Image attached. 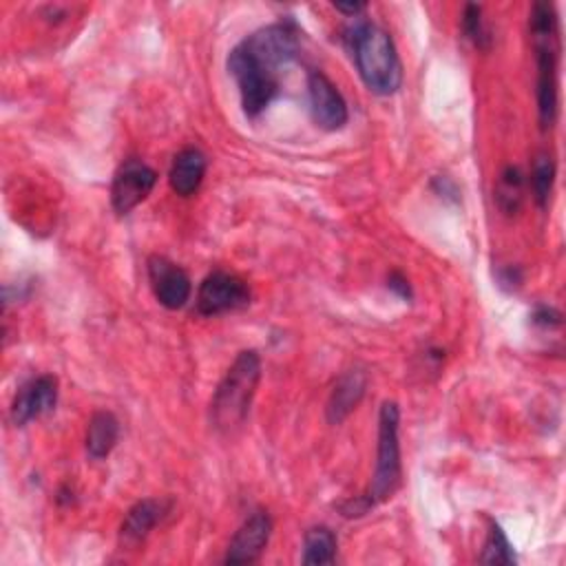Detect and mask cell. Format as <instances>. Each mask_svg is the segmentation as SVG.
Returning a JSON list of instances; mask_svg holds the SVG:
<instances>
[{
    "instance_id": "obj_16",
    "label": "cell",
    "mask_w": 566,
    "mask_h": 566,
    "mask_svg": "<svg viewBox=\"0 0 566 566\" xmlns=\"http://www.w3.org/2000/svg\"><path fill=\"white\" fill-rule=\"evenodd\" d=\"M336 535L327 526H312L303 537V564H334Z\"/></svg>"
},
{
    "instance_id": "obj_7",
    "label": "cell",
    "mask_w": 566,
    "mask_h": 566,
    "mask_svg": "<svg viewBox=\"0 0 566 566\" xmlns=\"http://www.w3.org/2000/svg\"><path fill=\"white\" fill-rule=\"evenodd\" d=\"M157 172L139 161V159H126L113 175L111 184V203L117 214H128L133 208H137L155 188Z\"/></svg>"
},
{
    "instance_id": "obj_20",
    "label": "cell",
    "mask_w": 566,
    "mask_h": 566,
    "mask_svg": "<svg viewBox=\"0 0 566 566\" xmlns=\"http://www.w3.org/2000/svg\"><path fill=\"white\" fill-rule=\"evenodd\" d=\"M462 31L464 35L480 49H484L489 44V33L484 29L482 22V9L478 4H467L464 13H462Z\"/></svg>"
},
{
    "instance_id": "obj_6",
    "label": "cell",
    "mask_w": 566,
    "mask_h": 566,
    "mask_svg": "<svg viewBox=\"0 0 566 566\" xmlns=\"http://www.w3.org/2000/svg\"><path fill=\"white\" fill-rule=\"evenodd\" d=\"M250 303V287L237 274L217 270L210 272L197 290V312L203 316H217L223 312L241 310Z\"/></svg>"
},
{
    "instance_id": "obj_3",
    "label": "cell",
    "mask_w": 566,
    "mask_h": 566,
    "mask_svg": "<svg viewBox=\"0 0 566 566\" xmlns=\"http://www.w3.org/2000/svg\"><path fill=\"white\" fill-rule=\"evenodd\" d=\"M261 380V358L254 349H243L219 380L210 400V422L221 433L239 429L250 411Z\"/></svg>"
},
{
    "instance_id": "obj_17",
    "label": "cell",
    "mask_w": 566,
    "mask_h": 566,
    "mask_svg": "<svg viewBox=\"0 0 566 566\" xmlns=\"http://www.w3.org/2000/svg\"><path fill=\"white\" fill-rule=\"evenodd\" d=\"M522 197H524V177L517 166H506L495 186L497 206L511 214L520 208Z\"/></svg>"
},
{
    "instance_id": "obj_1",
    "label": "cell",
    "mask_w": 566,
    "mask_h": 566,
    "mask_svg": "<svg viewBox=\"0 0 566 566\" xmlns=\"http://www.w3.org/2000/svg\"><path fill=\"white\" fill-rule=\"evenodd\" d=\"M298 53L294 22H274L241 40L228 55V71L237 80L241 106L248 117L263 113L279 93V69Z\"/></svg>"
},
{
    "instance_id": "obj_4",
    "label": "cell",
    "mask_w": 566,
    "mask_h": 566,
    "mask_svg": "<svg viewBox=\"0 0 566 566\" xmlns=\"http://www.w3.org/2000/svg\"><path fill=\"white\" fill-rule=\"evenodd\" d=\"M531 40L537 60V113L542 128H551L557 117V57L559 35L553 4L535 2L531 9Z\"/></svg>"
},
{
    "instance_id": "obj_9",
    "label": "cell",
    "mask_w": 566,
    "mask_h": 566,
    "mask_svg": "<svg viewBox=\"0 0 566 566\" xmlns=\"http://www.w3.org/2000/svg\"><path fill=\"white\" fill-rule=\"evenodd\" d=\"M148 279L155 298L168 307V310H179L188 303L190 298V276L166 256H150L148 259Z\"/></svg>"
},
{
    "instance_id": "obj_18",
    "label": "cell",
    "mask_w": 566,
    "mask_h": 566,
    "mask_svg": "<svg viewBox=\"0 0 566 566\" xmlns=\"http://www.w3.org/2000/svg\"><path fill=\"white\" fill-rule=\"evenodd\" d=\"M553 184H555V161L551 155L539 153L535 157L533 170H531V190H533V197L539 208H544L548 203Z\"/></svg>"
},
{
    "instance_id": "obj_14",
    "label": "cell",
    "mask_w": 566,
    "mask_h": 566,
    "mask_svg": "<svg viewBox=\"0 0 566 566\" xmlns=\"http://www.w3.org/2000/svg\"><path fill=\"white\" fill-rule=\"evenodd\" d=\"M365 387H367L365 371H360V369L345 371L336 380V385H334V389L329 394L327 420L332 424H340L352 413V409H356V405L360 402V398L365 394Z\"/></svg>"
},
{
    "instance_id": "obj_5",
    "label": "cell",
    "mask_w": 566,
    "mask_h": 566,
    "mask_svg": "<svg viewBox=\"0 0 566 566\" xmlns=\"http://www.w3.org/2000/svg\"><path fill=\"white\" fill-rule=\"evenodd\" d=\"M398 424H400V409L396 402L385 400L378 413V451H376V471L369 482L365 497L376 506L378 502L389 500L402 478L400 467V442H398Z\"/></svg>"
},
{
    "instance_id": "obj_11",
    "label": "cell",
    "mask_w": 566,
    "mask_h": 566,
    "mask_svg": "<svg viewBox=\"0 0 566 566\" xmlns=\"http://www.w3.org/2000/svg\"><path fill=\"white\" fill-rule=\"evenodd\" d=\"M272 535V517L265 511H254L232 535L223 562L250 564L261 557Z\"/></svg>"
},
{
    "instance_id": "obj_21",
    "label": "cell",
    "mask_w": 566,
    "mask_h": 566,
    "mask_svg": "<svg viewBox=\"0 0 566 566\" xmlns=\"http://www.w3.org/2000/svg\"><path fill=\"white\" fill-rule=\"evenodd\" d=\"M533 323L537 325H544V327H553V325H559L562 318H559V312H555L553 307H537L535 314H533Z\"/></svg>"
},
{
    "instance_id": "obj_22",
    "label": "cell",
    "mask_w": 566,
    "mask_h": 566,
    "mask_svg": "<svg viewBox=\"0 0 566 566\" xmlns=\"http://www.w3.org/2000/svg\"><path fill=\"white\" fill-rule=\"evenodd\" d=\"M389 287H391L394 292H398L400 296H405V298H409V296H411L409 283H407V279H405L400 272H394V274L389 276Z\"/></svg>"
},
{
    "instance_id": "obj_19",
    "label": "cell",
    "mask_w": 566,
    "mask_h": 566,
    "mask_svg": "<svg viewBox=\"0 0 566 566\" xmlns=\"http://www.w3.org/2000/svg\"><path fill=\"white\" fill-rule=\"evenodd\" d=\"M478 562L480 564H515L513 546L506 539L500 524H495V522L489 524L484 548H482V555L478 557Z\"/></svg>"
},
{
    "instance_id": "obj_8",
    "label": "cell",
    "mask_w": 566,
    "mask_h": 566,
    "mask_svg": "<svg viewBox=\"0 0 566 566\" xmlns=\"http://www.w3.org/2000/svg\"><path fill=\"white\" fill-rule=\"evenodd\" d=\"M307 99L310 113L316 126L323 130H338L347 124L349 111L336 84L321 71H312L307 75Z\"/></svg>"
},
{
    "instance_id": "obj_10",
    "label": "cell",
    "mask_w": 566,
    "mask_h": 566,
    "mask_svg": "<svg viewBox=\"0 0 566 566\" xmlns=\"http://www.w3.org/2000/svg\"><path fill=\"white\" fill-rule=\"evenodd\" d=\"M57 402V378L42 374L22 385L11 402V420L22 427L44 413H49Z\"/></svg>"
},
{
    "instance_id": "obj_12",
    "label": "cell",
    "mask_w": 566,
    "mask_h": 566,
    "mask_svg": "<svg viewBox=\"0 0 566 566\" xmlns=\"http://www.w3.org/2000/svg\"><path fill=\"white\" fill-rule=\"evenodd\" d=\"M170 502L168 500H159V497H146L135 502L119 526V544L126 548H135L137 544H142L148 533L157 526V522L168 513Z\"/></svg>"
},
{
    "instance_id": "obj_15",
    "label": "cell",
    "mask_w": 566,
    "mask_h": 566,
    "mask_svg": "<svg viewBox=\"0 0 566 566\" xmlns=\"http://www.w3.org/2000/svg\"><path fill=\"white\" fill-rule=\"evenodd\" d=\"M119 438V422L111 411H95L86 427L84 447L88 458L102 460L106 458Z\"/></svg>"
},
{
    "instance_id": "obj_23",
    "label": "cell",
    "mask_w": 566,
    "mask_h": 566,
    "mask_svg": "<svg viewBox=\"0 0 566 566\" xmlns=\"http://www.w3.org/2000/svg\"><path fill=\"white\" fill-rule=\"evenodd\" d=\"M334 9L345 15H358L365 11V4L363 2H338V4H334Z\"/></svg>"
},
{
    "instance_id": "obj_13",
    "label": "cell",
    "mask_w": 566,
    "mask_h": 566,
    "mask_svg": "<svg viewBox=\"0 0 566 566\" xmlns=\"http://www.w3.org/2000/svg\"><path fill=\"white\" fill-rule=\"evenodd\" d=\"M208 159L199 148H184L175 155L168 172V184L179 197H190L199 190L206 175Z\"/></svg>"
},
{
    "instance_id": "obj_2",
    "label": "cell",
    "mask_w": 566,
    "mask_h": 566,
    "mask_svg": "<svg viewBox=\"0 0 566 566\" xmlns=\"http://www.w3.org/2000/svg\"><path fill=\"white\" fill-rule=\"evenodd\" d=\"M358 75L376 95H391L402 84V64L394 40L385 29L371 22H358L345 35Z\"/></svg>"
}]
</instances>
